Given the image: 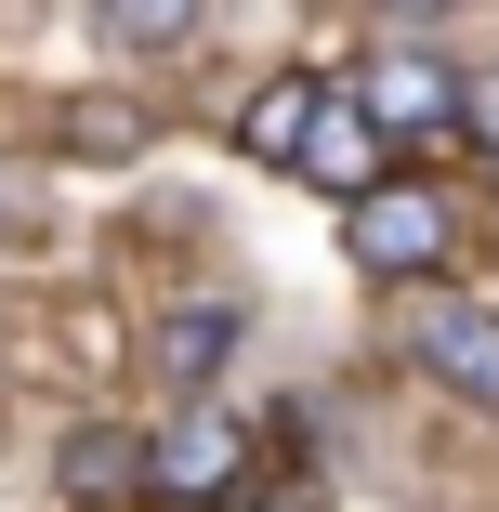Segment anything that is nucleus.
<instances>
[{"label":"nucleus","instance_id":"f257e3e1","mask_svg":"<svg viewBox=\"0 0 499 512\" xmlns=\"http://www.w3.org/2000/svg\"><path fill=\"white\" fill-rule=\"evenodd\" d=\"M342 250H355V276H434L447 263V211L381 171L368 197H342Z\"/></svg>","mask_w":499,"mask_h":512},{"label":"nucleus","instance_id":"f03ea898","mask_svg":"<svg viewBox=\"0 0 499 512\" xmlns=\"http://www.w3.org/2000/svg\"><path fill=\"white\" fill-rule=\"evenodd\" d=\"M237 473H250V434L224 421L211 394H197V407H184L171 434H145V486H158V499H224Z\"/></svg>","mask_w":499,"mask_h":512},{"label":"nucleus","instance_id":"7ed1b4c3","mask_svg":"<svg viewBox=\"0 0 499 512\" xmlns=\"http://www.w3.org/2000/svg\"><path fill=\"white\" fill-rule=\"evenodd\" d=\"M408 355H421L447 394L499 407V302H421V316H408Z\"/></svg>","mask_w":499,"mask_h":512},{"label":"nucleus","instance_id":"20e7f679","mask_svg":"<svg viewBox=\"0 0 499 512\" xmlns=\"http://www.w3.org/2000/svg\"><path fill=\"white\" fill-rule=\"evenodd\" d=\"M381 119L355 106V92H316V119H303V145H289V171H303V184H329V197H368L381 184Z\"/></svg>","mask_w":499,"mask_h":512},{"label":"nucleus","instance_id":"39448f33","mask_svg":"<svg viewBox=\"0 0 499 512\" xmlns=\"http://www.w3.org/2000/svg\"><path fill=\"white\" fill-rule=\"evenodd\" d=\"M53 486H66L79 512H132V499H158V486H145V434H132V421H79V434L53 447Z\"/></svg>","mask_w":499,"mask_h":512},{"label":"nucleus","instance_id":"423d86ee","mask_svg":"<svg viewBox=\"0 0 499 512\" xmlns=\"http://www.w3.org/2000/svg\"><path fill=\"white\" fill-rule=\"evenodd\" d=\"M355 106H368L381 132H447V119H460V66H447V53H368Z\"/></svg>","mask_w":499,"mask_h":512},{"label":"nucleus","instance_id":"0eeeda50","mask_svg":"<svg viewBox=\"0 0 499 512\" xmlns=\"http://www.w3.org/2000/svg\"><path fill=\"white\" fill-rule=\"evenodd\" d=\"M237 355V302H184V316H158V381L197 407V394H211V368Z\"/></svg>","mask_w":499,"mask_h":512},{"label":"nucleus","instance_id":"6e6552de","mask_svg":"<svg viewBox=\"0 0 499 512\" xmlns=\"http://www.w3.org/2000/svg\"><path fill=\"white\" fill-rule=\"evenodd\" d=\"M316 92H329L316 66H289V79H263L250 106H237V145H250L263 171H289V145H303V119H316Z\"/></svg>","mask_w":499,"mask_h":512},{"label":"nucleus","instance_id":"1a4fd4ad","mask_svg":"<svg viewBox=\"0 0 499 512\" xmlns=\"http://www.w3.org/2000/svg\"><path fill=\"white\" fill-rule=\"evenodd\" d=\"M92 27H106V53H171L197 40V0H92Z\"/></svg>","mask_w":499,"mask_h":512},{"label":"nucleus","instance_id":"9d476101","mask_svg":"<svg viewBox=\"0 0 499 512\" xmlns=\"http://www.w3.org/2000/svg\"><path fill=\"white\" fill-rule=\"evenodd\" d=\"M66 145L79 158H145V119L132 106H66Z\"/></svg>","mask_w":499,"mask_h":512},{"label":"nucleus","instance_id":"9b49d317","mask_svg":"<svg viewBox=\"0 0 499 512\" xmlns=\"http://www.w3.org/2000/svg\"><path fill=\"white\" fill-rule=\"evenodd\" d=\"M224 499H237V512H329V486H316V473H237Z\"/></svg>","mask_w":499,"mask_h":512},{"label":"nucleus","instance_id":"f8f14e48","mask_svg":"<svg viewBox=\"0 0 499 512\" xmlns=\"http://www.w3.org/2000/svg\"><path fill=\"white\" fill-rule=\"evenodd\" d=\"M460 132H473V145H499V66H473V79H460Z\"/></svg>","mask_w":499,"mask_h":512},{"label":"nucleus","instance_id":"ddd939ff","mask_svg":"<svg viewBox=\"0 0 499 512\" xmlns=\"http://www.w3.org/2000/svg\"><path fill=\"white\" fill-rule=\"evenodd\" d=\"M381 14H394V27H434V14H460V0H381Z\"/></svg>","mask_w":499,"mask_h":512}]
</instances>
